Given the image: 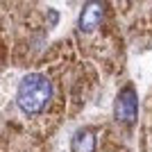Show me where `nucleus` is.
<instances>
[{
	"label": "nucleus",
	"instance_id": "7ed1b4c3",
	"mask_svg": "<svg viewBox=\"0 0 152 152\" xmlns=\"http://www.w3.org/2000/svg\"><path fill=\"white\" fill-rule=\"evenodd\" d=\"M104 9H107V5L102 0H89L80 14V23H77L80 32H93L104 18Z\"/></svg>",
	"mask_w": 152,
	"mask_h": 152
},
{
	"label": "nucleus",
	"instance_id": "f03ea898",
	"mask_svg": "<svg viewBox=\"0 0 152 152\" xmlns=\"http://www.w3.org/2000/svg\"><path fill=\"white\" fill-rule=\"evenodd\" d=\"M136 111H139L136 91H134L132 86L121 89V93H118V98H116V107H114L116 121L125 123V125H132V123L136 121Z\"/></svg>",
	"mask_w": 152,
	"mask_h": 152
},
{
	"label": "nucleus",
	"instance_id": "f257e3e1",
	"mask_svg": "<svg viewBox=\"0 0 152 152\" xmlns=\"http://www.w3.org/2000/svg\"><path fill=\"white\" fill-rule=\"evenodd\" d=\"M50 100H52V84L43 73H30L23 77V82L18 84V93H16V102H18L23 114L27 116L43 114Z\"/></svg>",
	"mask_w": 152,
	"mask_h": 152
},
{
	"label": "nucleus",
	"instance_id": "20e7f679",
	"mask_svg": "<svg viewBox=\"0 0 152 152\" xmlns=\"http://www.w3.org/2000/svg\"><path fill=\"white\" fill-rule=\"evenodd\" d=\"M70 148H73V152H95V132L89 127L75 132V136L70 141Z\"/></svg>",
	"mask_w": 152,
	"mask_h": 152
}]
</instances>
